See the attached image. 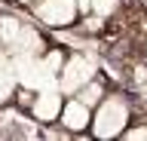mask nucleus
I'll return each mask as SVG.
<instances>
[{"mask_svg":"<svg viewBox=\"0 0 147 141\" xmlns=\"http://www.w3.org/2000/svg\"><path fill=\"white\" fill-rule=\"evenodd\" d=\"M132 111H135V98H129L123 92H107L95 107H92V123L89 135L98 141L123 138V132L132 123Z\"/></svg>","mask_w":147,"mask_h":141,"instance_id":"obj_1","label":"nucleus"},{"mask_svg":"<svg viewBox=\"0 0 147 141\" xmlns=\"http://www.w3.org/2000/svg\"><path fill=\"white\" fill-rule=\"evenodd\" d=\"M0 49L9 58L40 55L46 49V40H43V34H40V28L34 22L22 19V16H12V12H3L0 16Z\"/></svg>","mask_w":147,"mask_h":141,"instance_id":"obj_2","label":"nucleus"},{"mask_svg":"<svg viewBox=\"0 0 147 141\" xmlns=\"http://www.w3.org/2000/svg\"><path fill=\"white\" fill-rule=\"evenodd\" d=\"M25 9H31L34 22H40L43 28L61 31V28H74L80 19L77 0H18Z\"/></svg>","mask_w":147,"mask_h":141,"instance_id":"obj_3","label":"nucleus"},{"mask_svg":"<svg viewBox=\"0 0 147 141\" xmlns=\"http://www.w3.org/2000/svg\"><path fill=\"white\" fill-rule=\"evenodd\" d=\"M92 77H98V61L92 55H86V52H74V55H64L61 67L55 74V86L64 95H74V92H80Z\"/></svg>","mask_w":147,"mask_h":141,"instance_id":"obj_4","label":"nucleus"},{"mask_svg":"<svg viewBox=\"0 0 147 141\" xmlns=\"http://www.w3.org/2000/svg\"><path fill=\"white\" fill-rule=\"evenodd\" d=\"M61 104H64V92L58 86H46V89L31 92L28 113H31V120H37V123H55L58 113H61Z\"/></svg>","mask_w":147,"mask_h":141,"instance_id":"obj_5","label":"nucleus"},{"mask_svg":"<svg viewBox=\"0 0 147 141\" xmlns=\"http://www.w3.org/2000/svg\"><path fill=\"white\" fill-rule=\"evenodd\" d=\"M58 123H61V132H67V135H83V132H89L92 107H89V104H83L77 95H64Z\"/></svg>","mask_w":147,"mask_h":141,"instance_id":"obj_6","label":"nucleus"},{"mask_svg":"<svg viewBox=\"0 0 147 141\" xmlns=\"http://www.w3.org/2000/svg\"><path fill=\"white\" fill-rule=\"evenodd\" d=\"M16 92H18V83L12 74V58L6 52H0V104H6Z\"/></svg>","mask_w":147,"mask_h":141,"instance_id":"obj_7","label":"nucleus"},{"mask_svg":"<svg viewBox=\"0 0 147 141\" xmlns=\"http://www.w3.org/2000/svg\"><path fill=\"white\" fill-rule=\"evenodd\" d=\"M74 95H77V98H80L83 104H89V107H95V104H98L101 98L107 95V89H104V80H101V77H92L89 83L83 86L80 92H74Z\"/></svg>","mask_w":147,"mask_h":141,"instance_id":"obj_8","label":"nucleus"},{"mask_svg":"<svg viewBox=\"0 0 147 141\" xmlns=\"http://www.w3.org/2000/svg\"><path fill=\"white\" fill-rule=\"evenodd\" d=\"M119 6H123V0H89V12H95V16H101V19L117 16Z\"/></svg>","mask_w":147,"mask_h":141,"instance_id":"obj_9","label":"nucleus"},{"mask_svg":"<svg viewBox=\"0 0 147 141\" xmlns=\"http://www.w3.org/2000/svg\"><path fill=\"white\" fill-rule=\"evenodd\" d=\"M144 61H147V43H144Z\"/></svg>","mask_w":147,"mask_h":141,"instance_id":"obj_10","label":"nucleus"}]
</instances>
